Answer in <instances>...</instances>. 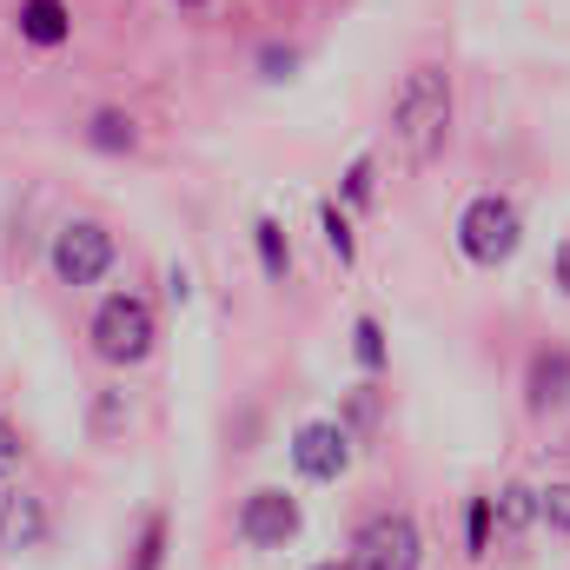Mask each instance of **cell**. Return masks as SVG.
<instances>
[{"mask_svg":"<svg viewBox=\"0 0 570 570\" xmlns=\"http://www.w3.org/2000/svg\"><path fill=\"white\" fill-rule=\"evenodd\" d=\"M538 498H544V524H551L558 538H570V484H544Z\"/></svg>","mask_w":570,"mask_h":570,"instance_id":"ffe728a7","label":"cell"},{"mask_svg":"<svg viewBox=\"0 0 570 570\" xmlns=\"http://www.w3.org/2000/svg\"><path fill=\"white\" fill-rule=\"evenodd\" d=\"M87 146H100V153H134V146H140V127H134L120 107H100V114L87 120Z\"/></svg>","mask_w":570,"mask_h":570,"instance_id":"4fadbf2b","label":"cell"},{"mask_svg":"<svg viewBox=\"0 0 570 570\" xmlns=\"http://www.w3.org/2000/svg\"><path fill=\"white\" fill-rule=\"evenodd\" d=\"M491 538H498V518H491V491H478V498L464 504V558H484V551H491Z\"/></svg>","mask_w":570,"mask_h":570,"instance_id":"9a60e30c","label":"cell"},{"mask_svg":"<svg viewBox=\"0 0 570 570\" xmlns=\"http://www.w3.org/2000/svg\"><path fill=\"white\" fill-rule=\"evenodd\" d=\"M87 338H94V352L107 365H140V358H153L159 318H153V305H146L140 292H107L100 312H94V325H87Z\"/></svg>","mask_w":570,"mask_h":570,"instance_id":"3957f363","label":"cell"},{"mask_svg":"<svg viewBox=\"0 0 570 570\" xmlns=\"http://www.w3.org/2000/svg\"><path fill=\"white\" fill-rule=\"evenodd\" d=\"M558 405H570V352L564 345H538L531 365H524V412L544 419Z\"/></svg>","mask_w":570,"mask_h":570,"instance_id":"9c48e42d","label":"cell"},{"mask_svg":"<svg viewBox=\"0 0 570 570\" xmlns=\"http://www.w3.org/2000/svg\"><path fill=\"white\" fill-rule=\"evenodd\" d=\"M352 352H358V365L365 372H385V332H379V318L365 312V318H352Z\"/></svg>","mask_w":570,"mask_h":570,"instance_id":"d6986e66","label":"cell"},{"mask_svg":"<svg viewBox=\"0 0 570 570\" xmlns=\"http://www.w3.org/2000/svg\"><path fill=\"white\" fill-rule=\"evenodd\" d=\"M67 33H73L67 0H20V40H33V47H60Z\"/></svg>","mask_w":570,"mask_h":570,"instance_id":"8fae6325","label":"cell"},{"mask_svg":"<svg viewBox=\"0 0 570 570\" xmlns=\"http://www.w3.org/2000/svg\"><path fill=\"white\" fill-rule=\"evenodd\" d=\"M318 233H325V246L338 253V266H352V259H358V239H352V219H345V206H338V199H318Z\"/></svg>","mask_w":570,"mask_h":570,"instance_id":"5bb4252c","label":"cell"},{"mask_svg":"<svg viewBox=\"0 0 570 570\" xmlns=\"http://www.w3.org/2000/svg\"><path fill=\"white\" fill-rule=\"evenodd\" d=\"M292 464H298V478H312V484L345 478V464H352V431L338 425V419H312V425H298L292 431Z\"/></svg>","mask_w":570,"mask_h":570,"instance_id":"52a82bcc","label":"cell"},{"mask_svg":"<svg viewBox=\"0 0 570 570\" xmlns=\"http://www.w3.org/2000/svg\"><path fill=\"white\" fill-rule=\"evenodd\" d=\"M47 259H53V279L60 285H100L107 266H114V233L100 219H67L53 233V253Z\"/></svg>","mask_w":570,"mask_h":570,"instance_id":"5b68a950","label":"cell"},{"mask_svg":"<svg viewBox=\"0 0 570 570\" xmlns=\"http://www.w3.org/2000/svg\"><path fill=\"white\" fill-rule=\"evenodd\" d=\"M259 67H266V80H285V73L298 67V53H292V47H259Z\"/></svg>","mask_w":570,"mask_h":570,"instance_id":"7402d4cb","label":"cell"},{"mask_svg":"<svg viewBox=\"0 0 570 570\" xmlns=\"http://www.w3.org/2000/svg\"><path fill=\"white\" fill-rule=\"evenodd\" d=\"M392 140L412 166H431L444 140H451V73L438 60H419L405 80H399V100H392Z\"/></svg>","mask_w":570,"mask_h":570,"instance_id":"6da1fadb","label":"cell"},{"mask_svg":"<svg viewBox=\"0 0 570 570\" xmlns=\"http://www.w3.org/2000/svg\"><path fill=\"white\" fill-rule=\"evenodd\" d=\"M518 246H524V213H518V199H504V193L464 199V213H458V253H464L471 266H511Z\"/></svg>","mask_w":570,"mask_h":570,"instance_id":"7a4b0ae2","label":"cell"},{"mask_svg":"<svg viewBox=\"0 0 570 570\" xmlns=\"http://www.w3.org/2000/svg\"><path fill=\"white\" fill-rule=\"evenodd\" d=\"M352 564L358 570H419L425 564V531L412 511H372L352 538Z\"/></svg>","mask_w":570,"mask_h":570,"instance_id":"277c9868","label":"cell"},{"mask_svg":"<svg viewBox=\"0 0 570 570\" xmlns=\"http://www.w3.org/2000/svg\"><path fill=\"white\" fill-rule=\"evenodd\" d=\"M20 451H27V444H20V431L0 419V484H7L13 471H20Z\"/></svg>","mask_w":570,"mask_h":570,"instance_id":"44dd1931","label":"cell"},{"mask_svg":"<svg viewBox=\"0 0 570 570\" xmlns=\"http://www.w3.org/2000/svg\"><path fill=\"white\" fill-rule=\"evenodd\" d=\"M551 279H558V292L570 298V239L558 246V259H551Z\"/></svg>","mask_w":570,"mask_h":570,"instance_id":"603a6c76","label":"cell"},{"mask_svg":"<svg viewBox=\"0 0 570 570\" xmlns=\"http://www.w3.org/2000/svg\"><path fill=\"white\" fill-rule=\"evenodd\" d=\"M127 419H134V412H127V392H120V385H107V392L94 399V438H100V444H114V438L127 431Z\"/></svg>","mask_w":570,"mask_h":570,"instance_id":"2e32d148","label":"cell"},{"mask_svg":"<svg viewBox=\"0 0 570 570\" xmlns=\"http://www.w3.org/2000/svg\"><path fill=\"white\" fill-rule=\"evenodd\" d=\"M298 524H305V511H298V498L279 491V484H259V491H246V504H239V538H246L253 551H285V544L298 538Z\"/></svg>","mask_w":570,"mask_h":570,"instance_id":"8992f818","label":"cell"},{"mask_svg":"<svg viewBox=\"0 0 570 570\" xmlns=\"http://www.w3.org/2000/svg\"><path fill=\"white\" fill-rule=\"evenodd\" d=\"M186 7H193V0H186Z\"/></svg>","mask_w":570,"mask_h":570,"instance_id":"d4e9b609","label":"cell"},{"mask_svg":"<svg viewBox=\"0 0 570 570\" xmlns=\"http://www.w3.org/2000/svg\"><path fill=\"white\" fill-rule=\"evenodd\" d=\"M372 193H379V166H372V153H358L345 166V179H338V199L345 206H372Z\"/></svg>","mask_w":570,"mask_h":570,"instance_id":"ac0fdd59","label":"cell"},{"mask_svg":"<svg viewBox=\"0 0 570 570\" xmlns=\"http://www.w3.org/2000/svg\"><path fill=\"white\" fill-rule=\"evenodd\" d=\"M312 570H358L352 558H325V564H312Z\"/></svg>","mask_w":570,"mask_h":570,"instance_id":"cb8c5ba5","label":"cell"},{"mask_svg":"<svg viewBox=\"0 0 570 570\" xmlns=\"http://www.w3.org/2000/svg\"><path fill=\"white\" fill-rule=\"evenodd\" d=\"M159 564H166V518H159V511H146L140 538H134V564H127V570H159Z\"/></svg>","mask_w":570,"mask_h":570,"instance_id":"e0dca14e","label":"cell"},{"mask_svg":"<svg viewBox=\"0 0 570 570\" xmlns=\"http://www.w3.org/2000/svg\"><path fill=\"white\" fill-rule=\"evenodd\" d=\"M47 544V498L27 484H0V558L40 551Z\"/></svg>","mask_w":570,"mask_h":570,"instance_id":"ba28073f","label":"cell"},{"mask_svg":"<svg viewBox=\"0 0 570 570\" xmlns=\"http://www.w3.org/2000/svg\"><path fill=\"white\" fill-rule=\"evenodd\" d=\"M491 518H498V538L518 544L531 524H544V498H538L531 484H504V491L491 498Z\"/></svg>","mask_w":570,"mask_h":570,"instance_id":"30bf717a","label":"cell"},{"mask_svg":"<svg viewBox=\"0 0 570 570\" xmlns=\"http://www.w3.org/2000/svg\"><path fill=\"white\" fill-rule=\"evenodd\" d=\"M253 246H259V273H266V279L273 285L292 279V246H285V226L273 219V213L253 219Z\"/></svg>","mask_w":570,"mask_h":570,"instance_id":"7c38bea8","label":"cell"}]
</instances>
